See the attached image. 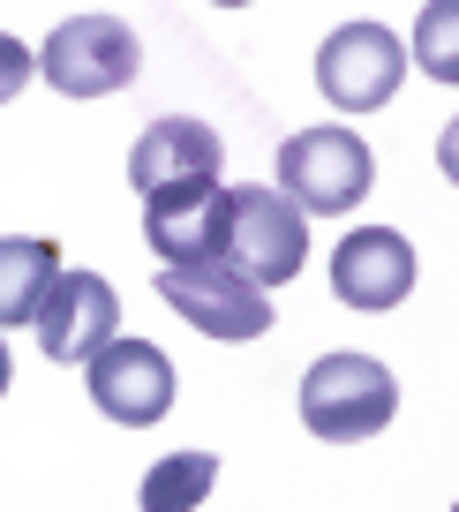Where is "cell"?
<instances>
[{
  "label": "cell",
  "mask_w": 459,
  "mask_h": 512,
  "mask_svg": "<svg viewBox=\"0 0 459 512\" xmlns=\"http://www.w3.org/2000/svg\"><path fill=\"white\" fill-rule=\"evenodd\" d=\"M219 264L241 272L256 294H271L279 279H294L301 264H309V219H301L279 189L241 181V189H226V249H219Z\"/></svg>",
  "instance_id": "6da1fadb"
},
{
  "label": "cell",
  "mask_w": 459,
  "mask_h": 512,
  "mask_svg": "<svg viewBox=\"0 0 459 512\" xmlns=\"http://www.w3.org/2000/svg\"><path fill=\"white\" fill-rule=\"evenodd\" d=\"M399 415V384L384 362L369 354H324L309 377H301V422L324 437V445H362L384 422Z\"/></svg>",
  "instance_id": "7a4b0ae2"
},
{
  "label": "cell",
  "mask_w": 459,
  "mask_h": 512,
  "mask_svg": "<svg viewBox=\"0 0 459 512\" xmlns=\"http://www.w3.org/2000/svg\"><path fill=\"white\" fill-rule=\"evenodd\" d=\"M369 144L354 128H301L279 144V196L294 211H317V219H339L369 196Z\"/></svg>",
  "instance_id": "3957f363"
},
{
  "label": "cell",
  "mask_w": 459,
  "mask_h": 512,
  "mask_svg": "<svg viewBox=\"0 0 459 512\" xmlns=\"http://www.w3.org/2000/svg\"><path fill=\"white\" fill-rule=\"evenodd\" d=\"M136 68H143L136 31L113 23V16H68L46 38V53H38V76L61 98H113V91L136 83Z\"/></svg>",
  "instance_id": "277c9868"
},
{
  "label": "cell",
  "mask_w": 459,
  "mask_h": 512,
  "mask_svg": "<svg viewBox=\"0 0 459 512\" xmlns=\"http://www.w3.org/2000/svg\"><path fill=\"white\" fill-rule=\"evenodd\" d=\"M399 76H407V46H399L384 23H347L317 46V91L332 98L339 113H377L399 98Z\"/></svg>",
  "instance_id": "5b68a950"
},
{
  "label": "cell",
  "mask_w": 459,
  "mask_h": 512,
  "mask_svg": "<svg viewBox=\"0 0 459 512\" xmlns=\"http://www.w3.org/2000/svg\"><path fill=\"white\" fill-rule=\"evenodd\" d=\"M83 384H91L98 415L121 422V430H151V422H166V407H174V362H166L151 339H106V347L83 362Z\"/></svg>",
  "instance_id": "8992f818"
},
{
  "label": "cell",
  "mask_w": 459,
  "mask_h": 512,
  "mask_svg": "<svg viewBox=\"0 0 459 512\" xmlns=\"http://www.w3.org/2000/svg\"><path fill=\"white\" fill-rule=\"evenodd\" d=\"M166 309L196 324L204 339H226V347H249V339L271 332V294H256L241 272L226 264H189V272H159Z\"/></svg>",
  "instance_id": "52a82bcc"
},
{
  "label": "cell",
  "mask_w": 459,
  "mask_h": 512,
  "mask_svg": "<svg viewBox=\"0 0 459 512\" xmlns=\"http://www.w3.org/2000/svg\"><path fill=\"white\" fill-rule=\"evenodd\" d=\"M38 347H46V362L76 369L91 362L106 339H121V294L106 287L98 272H61L46 287V302H38Z\"/></svg>",
  "instance_id": "ba28073f"
},
{
  "label": "cell",
  "mask_w": 459,
  "mask_h": 512,
  "mask_svg": "<svg viewBox=\"0 0 459 512\" xmlns=\"http://www.w3.org/2000/svg\"><path fill=\"white\" fill-rule=\"evenodd\" d=\"M143 241L166 272L189 264H219L226 249V189L219 181H189V189H159L143 196Z\"/></svg>",
  "instance_id": "9c48e42d"
},
{
  "label": "cell",
  "mask_w": 459,
  "mask_h": 512,
  "mask_svg": "<svg viewBox=\"0 0 459 512\" xmlns=\"http://www.w3.org/2000/svg\"><path fill=\"white\" fill-rule=\"evenodd\" d=\"M219 128L211 121H189V113H166V121H151L136 136V151H128V181H136V196H159V189H189V181H219Z\"/></svg>",
  "instance_id": "30bf717a"
},
{
  "label": "cell",
  "mask_w": 459,
  "mask_h": 512,
  "mask_svg": "<svg viewBox=\"0 0 459 512\" xmlns=\"http://www.w3.org/2000/svg\"><path fill=\"white\" fill-rule=\"evenodd\" d=\"M332 294L347 309H399L414 294V249L392 226H354L332 249Z\"/></svg>",
  "instance_id": "8fae6325"
},
{
  "label": "cell",
  "mask_w": 459,
  "mask_h": 512,
  "mask_svg": "<svg viewBox=\"0 0 459 512\" xmlns=\"http://www.w3.org/2000/svg\"><path fill=\"white\" fill-rule=\"evenodd\" d=\"M53 279H61V249H53L46 234H23V241L8 234L0 241V332L31 324Z\"/></svg>",
  "instance_id": "7c38bea8"
},
{
  "label": "cell",
  "mask_w": 459,
  "mask_h": 512,
  "mask_svg": "<svg viewBox=\"0 0 459 512\" xmlns=\"http://www.w3.org/2000/svg\"><path fill=\"white\" fill-rule=\"evenodd\" d=\"M219 482V452H166L143 467V512H196Z\"/></svg>",
  "instance_id": "4fadbf2b"
},
{
  "label": "cell",
  "mask_w": 459,
  "mask_h": 512,
  "mask_svg": "<svg viewBox=\"0 0 459 512\" xmlns=\"http://www.w3.org/2000/svg\"><path fill=\"white\" fill-rule=\"evenodd\" d=\"M444 38H452V8H422V68L452 83L459 68H452V46H444Z\"/></svg>",
  "instance_id": "5bb4252c"
},
{
  "label": "cell",
  "mask_w": 459,
  "mask_h": 512,
  "mask_svg": "<svg viewBox=\"0 0 459 512\" xmlns=\"http://www.w3.org/2000/svg\"><path fill=\"white\" fill-rule=\"evenodd\" d=\"M31 53H23V38H8L0 31V106H8V98H23V83H31Z\"/></svg>",
  "instance_id": "9a60e30c"
},
{
  "label": "cell",
  "mask_w": 459,
  "mask_h": 512,
  "mask_svg": "<svg viewBox=\"0 0 459 512\" xmlns=\"http://www.w3.org/2000/svg\"><path fill=\"white\" fill-rule=\"evenodd\" d=\"M0 400H8V339H0Z\"/></svg>",
  "instance_id": "2e32d148"
}]
</instances>
